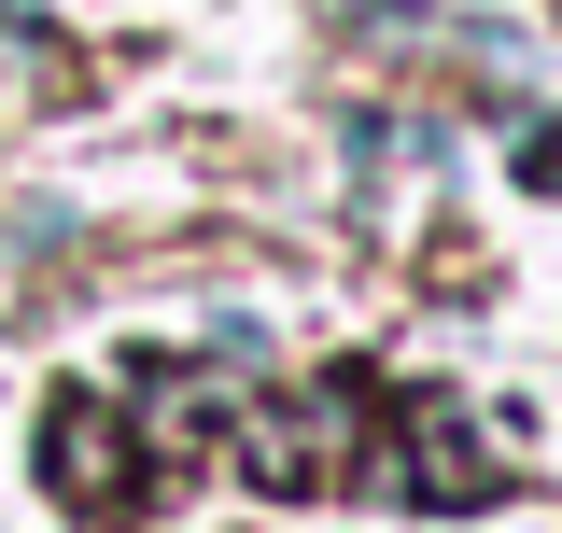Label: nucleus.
Returning <instances> with one entry per match:
<instances>
[{
  "instance_id": "obj_4",
  "label": "nucleus",
  "mask_w": 562,
  "mask_h": 533,
  "mask_svg": "<svg viewBox=\"0 0 562 533\" xmlns=\"http://www.w3.org/2000/svg\"><path fill=\"white\" fill-rule=\"evenodd\" d=\"M506 169H520L535 197H562V127H520V155H506Z\"/></svg>"
},
{
  "instance_id": "obj_3",
  "label": "nucleus",
  "mask_w": 562,
  "mask_h": 533,
  "mask_svg": "<svg viewBox=\"0 0 562 533\" xmlns=\"http://www.w3.org/2000/svg\"><path fill=\"white\" fill-rule=\"evenodd\" d=\"M43 464H57L70 506H127V435H113L99 407H57V421H43Z\"/></svg>"
},
{
  "instance_id": "obj_5",
  "label": "nucleus",
  "mask_w": 562,
  "mask_h": 533,
  "mask_svg": "<svg viewBox=\"0 0 562 533\" xmlns=\"http://www.w3.org/2000/svg\"><path fill=\"white\" fill-rule=\"evenodd\" d=\"M0 14H14V0H0Z\"/></svg>"
},
{
  "instance_id": "obj_1",
  "label": "nucleus",
  "mask_w": 562,
  "mask_h": 533,
  "mask_svg": "<svg viewBox=\"0 0 562 533\" xmlns=\"http://www.w3.org/2000/svg\"><path fill=\"white\" fill-rule=\"evenodd\" d=\"M351 435H366L351 379L281 394V407H254V477H268V491H324V477H351Z\"/></svg>"
},
{
  "instance_id": "obj_6",
  "label": "nucleus",
  "mask_w": 562,
  "mask_h": 533,
  "mask_svg": "<svg viewBox=\"0 0 562 533\" xmlns=\"http://www.w3.org/2000/svg\"><path fill=\"white\" fill-rule=\"evenodd\" d=\"M549 14H562V0H549Z\"/></svg>"
},
{
  "instance_id": "obj_2",
  "label": "nucleus",
  "mask_w": 562,
  "mask_h": 533,
  "mask_svg": "<svg viewBox=\"0 0 562 533\" xmlns=\"http://www.w3.org/2000/svg\"><path fill=\"white\" fill-rule=\"evenodd\" d=\"M394 477H408L394 506H450V520L506 491V477H492V450H479V421H464L450 394H422V407H408V450H394Z\"/></svg>"
}]
</instances>
